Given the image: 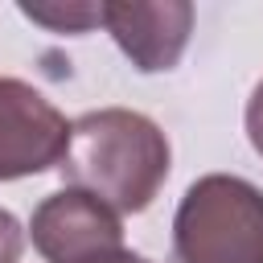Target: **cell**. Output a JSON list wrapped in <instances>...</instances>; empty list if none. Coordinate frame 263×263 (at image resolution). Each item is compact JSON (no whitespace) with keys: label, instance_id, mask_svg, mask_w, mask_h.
<instances>
[{"label":"cell","instance_id":"6da1fadb","mask_svg":"<svg viewBox=\"0 0 263 263\" xmlns=\"http://www.w3.org/2000/svg\"><path fill=\"white\" fill-rule=\"evenodd\" d=\"M168 136L156 119L127 107H99L70 123L62 177L111 205L115 214H140L168 181Z\"/></svg>","mask_w":263,"mask_h":263},{"label":"cell","instance_id":"7a4b0ae2","mask_svg":"<svg viewBox=\"0 0 263 263\" xmlns=\"http://www.w3.org/2000/svg\"><path fill=\"white\" fill-rule=\"evenodd\" d=\"M177 263H263V189L234 173L197 177L173 214Z\"/></svg>","mask_w":263,"mask_h":263},{"label":"cell","instance_id":"3957f363","mask_svg":"<svg viewBox=\"0 0 263 263\" xmlns=\"http://www.w3.org/2000/svg\"><path fill=\"white\" fill-rule=\"evenodd\" d=\"M29 238L45 263H99L123 251V222L99 197L66 185L33 210Z\"/></svg>","mask_w":263,"mask_h":263},{"label":"cell","instance_id":"277c9868","mask_svg":"<svg viewBox=\"0 0 263 263\" xmlns=\"http://www.w3.org/2000/svg\"><path fill=\"white\" fill-rule=\"evenodd\" d=\"M70 144L66 115L29 82L0 74V181L37 177L62 164Z\"/></svg>","mask_w":263,"mask_h":263},{"label":"cell","instance_id":"5b68a950","mask_svg":"<svg viewBox=\"0 0 263 263\" xmlns=\"http://www.w3.org/2000/svg\"><path fill=\"white\" fill-rule=\"evenodd\" d=\"M103 21L123 58L140 74L173 70L193 33L189 0H103Z\"/></svg>","mask_w":263,"mask_h":263},{"label":"cell","instance_id":"8992f818","mask_svg":"<svg viewBox=\"0 0 263 263\" xmlns=\"http://www.w3.org/2000/svg\"><path fill=\"white\" fill-rule=\"evenodd\" d=\"M21 12L29 21L53 29V33H86L90 25L103 21V8L99 4H82V0H74V4H21Z\"/></svg>","mask_w":263,"mask_h":263},{"label":"cell","instance_id":"52a82bcc","mask_svg":"<svg viewBox=\"0 0 263 263\" xmlns=\"http://www.w3.org/2000/svg\"><path fill=\"white\" fill-rule=\"evenodd\" d=\"M25 251V226L16 222V214L0 210V263H21Z\"/></svg>","mask_w":263,"mask_h":263},{"label":"cell","instance_id":"ba28073f","mask_svg":"<svg viewBox=\"0 0 263 263\" xmlns=\"http://www.w3.org/2000/svg\"><path fill=\"white\" fill-rule=\"evenodd\" d=\"M247 136H251V148L263 156V78L247 99Z\"/></svg>","mask_w":263,"mask_h":263},{"label":"cell","instance_id":"9c48e42d","mask_svg":"<svg viewBox=\"0 0 263 263\" xmlns=\"http://www.w3.org/2000/svg\"><path fill=\"white\" fill-rule=\"evenodd\" d=\"M99 263H148V259H144V255H136V251H127V247H123V251H115V255H107V259H99Z\"/></svg>","mask_w":263,"mask_h":263}]
</instances>
